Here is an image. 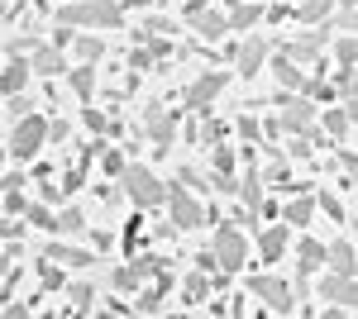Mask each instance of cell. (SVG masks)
Masks as SVG:
<instances>
[{
  "instance_id": "cell-1",
  "label": "cell",
  "mask_w": 358,
  "mask_h": 319,
  "mask_svg": "<svg viewBox=\"0 0 358 319\" xmlns=\"http://www.w3.org/2000/svg\"><path fill=\"white\" fill-rule=\"evenodd\" d=\"M48 143V124H43V114H20V124H15V133H10V158L15 162H29L38 148Z\"/></svg>"
},
{
  "instance_id": "cell-2",
  "label": "cell",
  "mask_w": 358,
  "mask_h": 319,
  "mask_svg": "<svg viewBox=\"0 0 358 319\" xmlns=\"http://www.w3.org/2000/svg\"><path fill=\"white\" fill-rule=\"evenodd\" d=\"M120 181H124V191H129V200H134V205H158V200H163L158 177H153V172H143V167H120Z\"/></svg>"
},
{
  "instance_id": "cell-3",
  "label": "cell",
  "mask_w": 358,
  "mask_h": 319,
  "mask_svg": "<svg viewBox=\"0 0 358 319\" xmlns=\"http://www.w3.org/2000/svg\"><path fill=\"white\" fill-rule=\"evenodd\" d=\"M62 20L67 24H106V29H115L120 24V5H106V0H77L72 10H62Z\"/></svg>"
},
{
  "instance_id": "cell-4",
  "label": "cell",
  "mask_w": 358,
  "mask_h": 319,
  "mask_svg": "<svg viewBox=\"0 0 358 319\" xmlns=\"http://www.w3.org/2000/svg\"><path fill=\"white\" fill-rule=\"evenodd\" d=\"M210 262H220L224 272L244 267V239H239L234 229H220V234H215V253H210Z\"/></svg>"
},
{
  "instance_id": "cell-5",
  "label": "cell",
  "mask_w": 358,
  "mask_h": 319,
  "mask_svg": "<svg viewBox=\"0 0 358 319\" xmlns=\"http://www.w3.org/2000/svg\"><path fill=\"white\" fill-rule=\"evenodd\" d=\"M253 295H263L273 310H292V286L277 281V276H258V281H253Z\"/></svg>"
},
{
  "instance_id": "cell-6",
  "label": "cell",
  "mask_w": 358,
  "mask_h": 319,
  "mask_svg": "<svg viewBox=\"0 0 358 319\" xmlns=\"http://www.w3.org/2000/svg\"><path fill=\"white\" fill-rule=\"evenodd\" d=\"M172 219H177V229H196L201 224V205H196L192 195L172 191Z\"/></svg>"
},
{
  "instance_id": "cell-7",
  "label": "cell",
  "mask_w": 358,
  "mask_h": 319,
  "mask_svg": "<svg viewBox=\"0 0 358 319\" xmlns=\"http://www.w3.org/2000/svg\"><path fill=\"white\" fill-rule=\"evenodd\" d=\"M263 53H268V43H263L258 34H253V38H244V48H239V72H244V77H253V72L263 67Z\"/></svg>"
},
{
  "instance_id": "cell-8",
  "label": "cell",
  "mask_w": 358,
  "mask_h": 319,
  "mask_svg": "<svg viewBox=\"0 0 358 319\" xmlns=\"http://www.w3.org/2000/svg\"><path fill=\"white\" fill-rule=\"evenodd\" d=\"M310 101H292V105L282 110V129H310Z\"/></svg>"
},
{
  "instance_id": "cell-9",
  "label": "cell",
  "mask_w": 358,
  "mask_h": 319,
  "mask_svg": "<svg viewBox=\"0 0 358 319\" xmlns=\"http://www.w3.org/2000/svg\"><path fill=\"white\" fill-rule=\"evenodd\" d=\"M320 295H325V300H339V305H354V281H349V276H325Z\"/></svg>"
},
{
  "instance_id": "cell-10",
  "label": "cell",
  "mask_w": 358,
  "mask_h": 319,
  "mask_svg": "<svg viewBox=\"0 0 358 319\" xmlns=\"http://www.w3.org/2000/svg\"><path fill=\"white\" fill-rule=\"evenodd\" d=\"M220 86H224V77H220V72H210V77H201L192 86V96H187V101H192V105H206L210 96H220Z\"/></svg>"
},
{
  "instance_id": "cell-11",
  "label": "cell",
  "mask_w": 358,
  "mask_h": 319,
  "mask_svg": "<svg viewBox=\"0 0 358 319\" xmlns=\"http://www.w3.org/2000/svg\"><path fill=\"white\" fill-rule=\"evenodd\" d=\"M325 258H330V267L339 272V276H349V272H354V243H349V239H339V243L330 248V253H325Z\"/></svg>"
},
{
  "instance_id": "cell-12",
  "label": "cell",
  "mask_w": 358,
  "mask_h": 319,
  "mask_svg": "<svg viewBox=\"0 0 358 319\" xmlns=\"http://www.w3.org/2000/svg\"><path fill=\"white\" fill-rule=\"evenodd\" d=\"M24 81H29V62H10V67H5V77H0V91H5V96H15V91H24Z\"/></svg>"
},
{
  "instance_id": "cell-13",
  "label": "cell",
  "mask_w": 358,
  "mask_h": 319,
  "mask_svg": "<svg viewBox=\"0 0 358 319\" xmlns=\"http://www.w3.org/2000/svg\"><path fill=\"white\" fill-rule=\"evenodd\" d=\"M29 67H34V72H48V77H53V72H62V57H57V48H38Z\"/></svg>"
},
{
  "instance_id": "cell-14",
  "label": "cell",
  "mask_w": 358,
  "mask_h": 319,
  "mask_svg": "<svg viewBox=\"0 0 358 319\" xmlns=\"http://www.w3.org/2000/svg\"><path fill=\"white\" fill-rule=\"evenodd\" d=\"M277 81H282V86H301V72H296V62H292V57H277Z\"/></svg>"
},
{
  "instance_id": "cell-15",
  "label": "cell",
  "mask_w": 358,
  "mask_h": 319,
  "mask_svg": "<svg viewBox=\"0 0 358 319\" xmlns=\"http://www.w3.org/2000/svg\"><path fill=\"white\" fill-rule=\"evenodd\" d=\"M320 262H325V248L320 243H301V272H315Z\"/></svg>"
},
{
  "instance_id": "cell-16",
  "label": "cell",
  "mask_w": 358,
  "mask_h": 319,
  "mask_svg": "<svg viewBox=\"0 0 358 319\" xmlns=\"http://www.w3.org/2000/svg\"><path fill=\"white\" fill-rule=\"evenodd\" d=\"M72 86H77V96H91V86H96V72H91V67H77V72H72Z\"/></svg>"
},
{
  "instance_id": "cell-17",
  "label": "cell",
  "mask_w": 358,
  "mask_h": 319,
  "mask_svg": "<svg viewBox=\"0 0 358 319\" xmlns=\"http://www.w3.org/2000/svg\"><path fill=\"white\" fill-rule=\"evenodd\" d=\"M282 243H287V229H273V234H263V258H277V253H282Z\"/></svg>"
},
{
  "instance_id": "cell-18",
  "label": "cell",
  "mask_w": 358,
  "mask_h": 319,
  "mask_svg": "<svg viewBox=\"0 0 358 319\" xmlns=\"http://www.w3.org/2000/svg\"><path fill=\"white\" fill-rule=\"evenodd\" d=\"M196 29H201L206 38H220V34H224V20H220V15H206V20H196Z\"/></svg>"
},
{
  "instance_id": "cell-19",
  "label": "cell",
  "mask_w": 358,
  "mask_h": 319,
  "mask_svg": "<svg viewBox=\"0 0 358 319\" xmlns=\"http://www.w3.org/2000/svg\"><path fill=\"white\" fill-rule=\"evenodd\" d=\"M310 219V200H292L287 205V224H306Z\"/></svg>"
},
{
  "instance_id": "cell-20",
  "label": "cell",
  "mask_w": 358,
  "mask_h": 319,
  "mask_svg": "<svg viewBox=\"0 0 358 319\" xmlns=\"http://www.w3.org/2000/svg\"><path fill=\"white\" fill-rule=\"evenodd\" d=\"M53 229H62V234H77V229H82V214H77V210H62V219H53Z\"/></svg>"
},
{
  "instance_id": "cell-21",
  "label": "cell",
  "mask_w": 358,
  "mask_h": 319,
  "mask_svg": "<svg viewBox=\"0 0 358 319\" xmlns=\"http://www.w3.org/2000/svg\"><path fill=\"white\" fill-rule=\"evenodd\" d=\"M24 214H29V224H38V229H53V214L43 210V205H24Z\"/></svg>"
},
{
  "instance_id": "cell-22",
  "label": "cell",
  "mask_w": 358,
  "mask_h": 319,
  "mask_svg": "<svg viewBox=\"0 0 358 319\" xmlns=\"http://www.w3.org/2000/svg\"><path fill=\"white\" fill-rule=\"evenodd\" d=\"M148 124H153V138L158 143H172V124H167L163 114H148Z\"/></svg>"
},
{
  "instance_id": "cell-23",
  "label": "cell",
  "mask_w": 358,
  "mask_h": 319,
  "mask_svg": "<svg viewBox=\"0 0 358 319\" xmlns=\"http://www.w3.org/2000/svg\"><path fill=\"white\" fill-rule=\"evenodd\" d=\"M339 72H354V38H339Z\"/></svg>"
},
{
  "instance_id": "cell-24",
  "label": "cell",
  "mask_w": 358,
  "mask_h": 319,
  "mask_svg": "<svg viewBox=\"0 0 358 319\" xmlns=\"http://www.w3.org/2000/svg\"><path fill=\"white\" fill-rule=\"evenodd\" d=\"M253 20H258V5H239V10H234V20H229V24L248 29V24H253Z\"/></svg>"
},
{
  "instance_id": "cell-25",
  "label": "cell",
  "mask_w": 358,
  "mask_h": 319,
  "mask_svg": "<svg viewBox=\"0 0 358 319\" xmlns=\"http://www.w3.org/2000/svg\"><path fill=\"white\" fill-rule=\"evenodd\" d=\"M325 124H330V133H349V110H334V114H325Z\"/></svg>"
},
{
  "instance_id": "cell-26",
  "label": "cell",
  "mask_w": 358,
  "mask_h": 319,
  "mask_svg": "<svg viewBox=\"0 0 358 319\" xmlns=\"http://www.w3.org/2000/svg\"><path fill=\"white\" fill-rule=\"evenodd\" d=\"M330 5H334V0H306V5H301V15H306V20H320V15H325Z\"/></svg>"
},
{
  "instance_id": "cell-27",
  "label": "cell",
  "mask_w": 358,
  "mask_h": 319,
  "mask_svg": "<svg viewBox=\"0 0 358 319\" xmlns=\"http://www.w3.org/2000/svg\"><path fill=\"white\" fill-rule=\"evenodd\" d=\"M244 200L253 205V210L263 205V191H258V177H248V181H244Z\"/></svg>"
},
{
  "instance_id": "cell-28",
  "label": "cell",
  "mask_w": 358,
  "mask_h": 319,
  "mask_svg": "<svg viewBox=\"0 0 358 319\" xmlns=\"http://www.w3.org/2000/svg\"><path fill=\"white\" fill-rule=\"evenodd\" d=\"M77 48H82V57H101V38H82Z\"/></svg>"
},
{
  "instance_id": "cell-29",
  "label": "cell",
  "mask_w": 358,
  "mask_h": 319,
  "mask_svg": "<svg viewBox=\"0 0 358 319\" xmlns=\"http://www.w3.org/2000/svg\"><path fill=\"white\" fill-rule=\"evenodd\" d=\"M129 5H148V0H129Z\"/></svg>"
},
{
  "instance_id": "cell-30",
  "label": "cell",
  "mask_w": 358,
  "mask_h": 319,
  "mask_svg": "<svg viewBox=\"0 0 358 319\" xmlns=\"http://www.w3.org/2000/svg\"><path fill=\"white\" fill-rule=\"evenodd\" d=\"M72 5H77V0H72Z\"/></svg>"
}]
</instances>
